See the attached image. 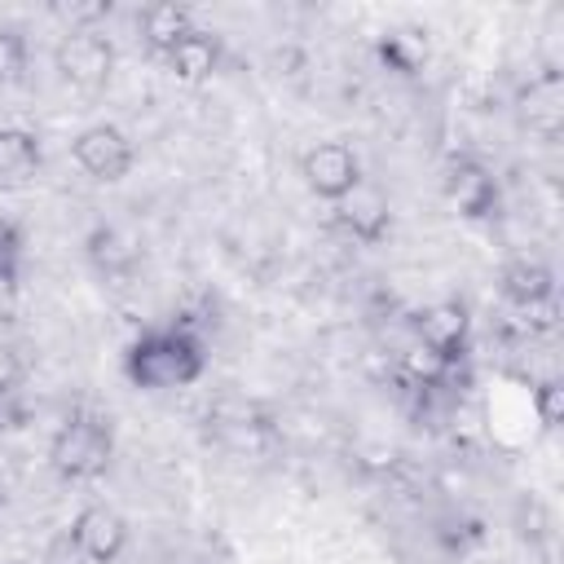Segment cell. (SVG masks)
Segmentation results:
<instances>
[{"label":"cell","instance_id":"6da1fadb","mask_svg":"<svg viewBox=\"0 0 564 564\" xmlns=\"http://www.w3.org/2000/svg\"><path fill=\"white\" fill-rule=\"evenodd\" d=\"M207 370V344L189 326H159L123 348V375L141 392H172L198 383Z\"/></svg>","mask_w":564,"mask_h":564},{"label":"cell","instance_id":"7a4b0ae2","mask_svg":"<svg viewBox=\"0 0 564 564\" xmlns=\"http://www.w3.org/2000/svg\"><path fill=\"white\" fill-rule=\"evenodd\" d=\"M115 458V427L101 414H70L53 441H48V467L66 480V485H88L101 480L110 471Z\"/></svg>","mask_w":564,"mask_h":564},{"label":"cell","instance_id":"3957f363","mask_svg":"<svg viewBox=\"0 0 564 564\" xmlns=\"http://www.w3.org/2000/svg\"><path fill=\"white\" fill-rule=\"evenodd\" d=\"M57 75L79 93H101L115 75V44L101 31H66L53 48Z\"/></svg>","mask_w":564,"mask_h":564},{"label":"cell","instance_id":"277c9868","mask_svg":"<svg viewBox=\"0 0 564 564\" xmlns=\"http://www.w3.org/2000/svg\"><path fill=\"white\" fill-rule=\"evenodd\" d=\"M300 176L304 185L326 198V203H339L344 194H352L366 176H361V159L348 141H317L300 154Z\"/></svg>","mask_w":564,"mask_h":564},{"label":"cell","instance_id":"5b68a950","mask_svg":"<svg viewBox=\"0 0 564 564\" xmlns=\"http://www.w3.org/2000/svg\"><path fill=\"white\" fill-rule=\"evenodd\" d=\"M70 159L79 163L84 176H93V181H101V185H115V181H123V176L132 172L137 150H132V141H128L123 128H115V123H93V128H84V132L70 141Z\"/></svg>","mask_w":564,"mask_h":564},{"label":"cell","instance_id":"8992f818","mask_svg":"<svg viewBox=\"0 0 564 564\" xmlns=\"http://www.w3.org/2000/svg\"><path fill=\"white\" fill-rule=\"evenodd\" d=\"M511 110H516V123H520L529 137L555 141V137L564 132V75H560V70L533 75L529 84H520Z\"/></svg>","mask_w":564,"mask_h":564},{"label":"cell","instance_id":"52a82bcc","mask_svg":"<svg viewBox=\"0 0 564 564\" xmlns=\"http://www.w3.org/2000/svg\"><path fill=\"white\" fill-rule=\"evenodd\" d=\"M66 533H70V542H75L93 564H115V560L123 555V546H128V520H123L115 507H106V502L79 507Z\"/></svg>","mask_w":564,"mask_h":564},{"label":"cell","instance_id":"ba28073f","mask_svg":"<svg viewBox=\"0 0 564 564\" xmlns=\"http://www.w3.org/2000/svg\"><path fill=\"white\" fill-rule=\"evenodd\" d=\"M445 198L467 220H489L498 212V176L480 159H454L445 167Z\"/></svg>","mask_w":564,"mask_h":564},{"label":"cell","instance_id":"9c48e42d","mask_svg":"<svg viewBox=\"0 0 564 564\" xmlns=\"http://www.w3.org/2000/svg\"><path fill=\"white\" fill-rule=\"evenodd\" d=\"M467 335H471V317L458 300H436L414 317V344L441 352L449 366L467 357Z\"/></svg>","mask_w":564,"mask_h":564},{"label":"cell","instance_id":"30bf717a","mask_svg":"<svg viewBox=\"0 0 564 564\" xmlns=\"http://www.w3.org/2000/svg\"><path fill=\"white\" fill-rule=\"evenodd\" d=\"M498 291H502V300L516 304L520 313H538V308H551V304H555V273H551V264L520 256V260L502 264Z\"/></svg>","mask_w":564,"mask_h":564},{"label":"cell","instance_id":"8fae6325","mask_svg":"<svg viewBox=\"0 0 564 564\" xmlns=\"http://www.w3.org/2000/svg\"><path fill=\"white\" fill-rule=\"evenodd\" d=\"M84 256L101 278H128L141 264V238L123 225H93L84 238Z\"/></svg>","mask_w":564,"mask_h":564},{"label":"cell","instance_id":"7c38bea8","mask_svg":"<svg viewBox=\"0 0 564 564\" xmlns=\"http://www.w3.org/2000/svg\"><path fill=\"white\" fill-rule=\"evenodd\" d=\"M44 167V145L22 123H0V194L26 189Z\"/></svg>","mask_w":564,"mask_h":564},{"label":"cell","instance_id":"4fadbf2b","mask_svg":"<svg viewBox=\"0 0 564 564\" xmlns=\"http://www.w3.org/2000/svg\"><path fill=\"white\" fill-rule=\"evenodd\" d=\"M335 216H339V225H344L357 242H366V247L383 242V238H388V229H392L388 198H383L375 185H366V181H361L352 194H344V198L335 203Z\"/></svg>","mask_w":564,"mask_h":564},{"label":"cell","instance_id":"5bb4252c","mask_svg":"<svg viewBox=\"0 0 564 564\" xmlns=\"http://www.w3.org/2000/svg\"><path fill=\"white\" fill-rule=\"evenodd\" d=\"M207 427L225 449H238V454H256L269 441V419L256 414L251 405H234V401H220L207 414Z\"/></svg>","mask_w":564,"mask_h":564},{"label":"cell","instance_id":"9a60e30c","mask_svg":"<svg viewBox=\"0 0 564 564\" xmlns=\"http://www.w3.org/2000/svg\"><path fill=\"white\" fill-rule=\"evenodd\" d=\"M163 62H167V70H172L181 84H203V79H212L216 66H220V40H216L212 31H203V26H194Z\"/></svg>","mask_w":564,"mask_h":564},{"label":"cell","instance_id":"2e32d148","mask_svg":"<svg viewBox=\"0 0 564 564\" xmlns=\"http://www.w3.org/2000/svg\"><path fill=\"white\" fill-rule=\"evenodd\" d=\"M137 26H141L145 48L159 53V57H167L194 31V13L185 4H145L141 18H137Z\"/></svg>","mask_w":564,"mask_h":564},{"label":"cell","instance_id":"e0dca14e","mask_svg":"<svg viewBox=\"0 0 564 564\" xmlns=\"http://www.w3.org/2000/svg\"><path fill=\"white\" fill-rule=\"evenodd\" d=\"M22 256H26V234L13 216H0V291H18L22 278Z\"/></svg>","mask_w":564,"mask_h":564},{"label":"cell","instance_id":"ac0fdd59","mask_svg":"<svg viewBox=\"0 0 564 564\" xmlns=\"http://www.w3.org/2000/svg\"><path fill=\"white\" fill-rule=\"evenodd\" d=\"M401 370L414 379V388H441L454 366H449L441 352H432V348H423V344H410V352L401 357Z\"/></svg>","mask_w":564,"mask_h":564},{"label":"cell","instance_id":"d6986e66","mask_svg":"<svg viewBox=\"0 0 564 564\" xmlns=\"http://www.w3.org/2000/svg\"><path fill=\"white\" fill-rule=\"evenodd\" d=\"M26 35L18 26H0V84H18L26 70Z\"/></svg>","mask_w":564,"mask_h":564},{"label":"cell","instance_id":"ffe728a7","mask_svg":"<svg viewBox=\"0 0 564 564\" xmlns=\"http://www.w3.org/2000/svg\"><path fill=\"white\" fill-rule=\"evenodd\" d=\"M533 410H538V423L546 432H555L564 423V383L560 379H542L533 388Z\"/></svg>","mask_w":564,"mask_h":564},{"label":"cell","instance_id":"44dd1931","mask_svg":"<svg viewBox=\"0 0 564 564\" xmlns=\"http://www.w3.org/2000/svg\"><path fill=\"white\" fill-rule=\"evenodd\" d=\"M18 379H22V357H18V348H13V344H4V339H0V401L18 388Z\"/></svg>","mask_w":564,"mask_h":564},{"label":"cell","instance_id":"7402d4cb","mask_svg":"<svg viewBox=\"0 0 564 564\" xmlns=\"http://www.w3.org/2000/svg\"><path fill=\"white\" fill-rule=\"evenodd\" d=\"M44 564H93L75 542H70V533H62L53 546H48V555H44Z\"/></svg>","mask_w":564,"mask_h":564},{"label":"cell","instance_id":"603a6c76","mask_svg":"<svg viewBox=\"0 0 564 564\" xmlns=\"http://www.w3.org/2000/svg\"><path fill=\"white\" fill-rule=\"evenodd\" d=\"M0 507H4V485H0Z\"/></svg>","mask_w":564,"mask_h":564},{"label":"cell","instance_id":"cb8c5ba5","mask_svg":"<svg viewBox=\"0 0 564 564\" xmlns=\"http://www.w3.org/2000/svg\"><path fill=\"white\" fill-rule=\"evenodd\" d=\"M4 564H26V560H4Z\"/></svg>","mask_w":564,"mask_h":564}]
</instances>
